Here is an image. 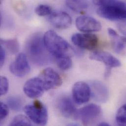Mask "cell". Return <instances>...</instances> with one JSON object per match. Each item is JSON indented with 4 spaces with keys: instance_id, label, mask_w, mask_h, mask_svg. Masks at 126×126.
I'll use <instances>...</instances> for the list:
<instances>
[{
    "instance_id": "obj_27",
    "label": "cell",
    "mask_w": 126,
    "mask_h": 126,
    "mask_svg": "<svg viewBox=\"0 0 126 126\" xmlns=\"http://www.w3.org/2000/svg\"><path fill=\"white\" fill-rule=\"evenodd\" d=\"M97 126H110L108 123L106 122H102L100 123Z\"/></svg>"
},
{
    "instance_id": "obj_3",
    "label": "cell",
    "mask_w": 126,
    "mask_h": 126,
    "mask_svg": "<svg viewBox=\"0 0 126 126\" xmlns=\"http://www.w3.org/2000/svg\"><path fill=\"white\" fill-rule=\"evenodd\" d=\"M45 45L50 53L55 58L69 56L70 46L63 37L53 30L47 31L43 36Z\"/></svg>"
},
{
    "instance_id": "obj_5",
    "label": "cell",
    "mask_w": 126,
    "mask_h": 126,
    "mask_svg": "<svg viewBox=\"0 0 126 126\" xmlns=\"http://www.w3.org/2000/svg\"><path fill=\"white\" fill-rule=\"evenodd\" d=\"M101 108L95 104H89L76 111L75 116L76 118H79L83 125L88 126L100 115Z\"/></svg>"
},
{
    "instance_id": "obj_8",
    "label": "cell",
    "mask_w": 126,
    "mask_h": 126,
    "mask_svg": "<svg viewBox=\"0 0 126 126\" xmlns=\"http://www.w3.org/2000/svg\"><path fill=\"white\" fill-rule=\"evenodd\" d=\"M46 91L44 82L38 76L27 80L24 86V91L30 98L36 99L40 97Z\"/></svg>"
},
{
    "instance_id": "obj_22",
    "label": "cell",
    "mask_w": 126,
    "mask_h": 126,
    "mask_svg": "<svg viewBox=\"0 0 126 126\" xmlns=\"http://www.w3.org/2000/svg\"><path fill=\"white\" fill-rule=\"evenodd\" d=\"M112 38V45L114 51L118 54L121 53L125 48V43H124L121 39L120 36H117Z\"/></svg>"
},
{
    "instance_id": "obj_21",
    "label": "cell",
    "mask_w": 126,
    "mask_h": 126,
    "mask_svg": "<svg viewBox=\"0 0 126 126\" xmlns=\"http://www.w3.org/2000/svg\"><path fill=\"white\" fill-rule=\"evenodd\" d=\"M8 126H31L29 120L23 115H19L12 120Z\"/></svg>"
},
{
    "instance_id": "obj_15",
    "label": "cell",
    "mask_w": 126,
    "mask_h": 126,
    "mask_svg": "<svg viewBox=\"0 0 126 126\" xmlns=\"http://www.w3.org/2000/svg\"><path fill=\"white\" fill-rule=\"evenodd\" d=\"M57 107L61 114L66 118H69L75 115L77 111L72 101L67 96L62 97L59 99Z\"/></svg>"
},
{
    "instance_id": "obj_13",
    "label": "cell",
    "mask_w": 126,
    "mask_h": 126,
    "mask_svg": "<svg viewBox=\"0 0 126 126\" xmlns=\"http://www.w3.org/2000/svg\"><path fill=\"white\" fill-rule=\"evenodd\" d=\"M93 99L99 103H106L110 97L109 90L107 86L100 81L94 80L89 84Z\"/></svg>"
},
{
    "instance_id": "obj_17",
    "label": "cell",
    "mask_w": 126,
    "mask_h": 126,
    "mask_svg": "<svg viewBox=\"0 0 126 126\" xmlns=\"http://www.w3.org/2000/svg\"><path fill=\"white\" fill-rule=\"evenodd\" d=\"M0 45L5 47L11 54L17 53L19 50V44L16 39H0Z\"/></svg>"
},
{
    "instance_id": "obj_24",
    "label": "cell",
    "mask_w": 126,
    "mask_h": 126,
    "mask_svg": "<svg viewBox=\"0 0 126 126\" xmlns=\"http://www.w3.org/2000/svg\"><path fill=\"white\" fill-rule=\"evenodd\" d=\"M8 81L7 79L3 76L0 78V94L1 96L5 95L8 91Z\"/></svg>"
},
{
    "instance_id": "obj_28",
    "label": "cell",
    "mask_w": 126,
    "mask_h": 126,
    "mask_svg": "<svg viewBox=\"0 0 126 126\" xmlns=\"http://www.w3.org/2000/svg\"><path fill=\"white\" fill-rule=\"evenodd\" d=\"M121 40L125 43H126V36H120Z\"/></svg>"
},
{
    "instance_id": "obj_16",
    "label": "cell",
    "mask_w": 126,
    "mask_h": 126,
    "mask_svg": "<svg viewBox=\"0 0 126 126\" xmlns=\"http://www.w3.org/2000/svg\"><path fill=\"white\" fill-rule=\"evenodd\" d=\"M66 4L71 9L77 12L84 11L89 6L88 2L84 0H67Z\"/></svg>"
},
{
    "instance_id": "obj_14",
    "label": "cell",
    "mask_w": 126,
    "mask_h": 126,
    "mask_svg": "<svg viewBox=\"0 0 126 126\" xmlns=\"http://www.w3.org/2000/svg\"><path fill=\"white\" fill-rule=\"evenodd\" d=\"M49 21L55 27L60 29L68 28L72 24V18L70 16L63 11L52 13L49 18Z\"/></svg>"
},
{
    "instance_id": "obj_23",
    "label": "cell",
    "mask_w": 126,
    "mask_h": 126,
    "mask_svg": "<svg viewBox=\"0 0 126 126\" xmlns=\"http://www.w3.org/2000/svg\"><path fill=\"white\" fill-rule=\"evenodd\" d=\"M35 13L40 16H44L52 14V8L46 4H40L35 8Z\"/></svg>"
},
{
    "instance_id": "obj_2",
    "label": "cell",
    "mask_w": 126,
    "mask_h": 126,
    "mask_svg": "<svg viewBox=\"0 0 126 126\" xmlns=\"http://www.w3.org/2000/svg\"><path fill=\"white\" fill-rule=\"evenodd\" d=\"M99 6L97 14L101 17L111 21L126 20V3L120 0H93Z\"/></svg>"
},
{
    "instance_id": "obj_1",
    "label": "cell",
    "mask_w": 126,
    "mask_h": 126,
    "mask_svg": "<svg viewBox=\"0 0 126 126\" xmlns=\"http://www.w3.org/2000/svg\"><path fill=\"white\" fill-rule=\"evenodd\" d=\"M27 54L31 61L37 65H46L49 62V52L44 42L43 36L41 34H33L26 44Z\"/></svg>"
},
{
    "instance_id": "obj_20",
    "label": "cell",
    "mask_w": 126,
    "mask_h": 126,
    "mask_svg": "<svg viewBox=\"0 0 126 126\" xmlns=\"http://www.w3.org/2000/svg\"><path fill=\"white\" fill-rule=\"evenodd\" d=\"M116 120L119 126H126V104L123 105L118 110Z\"/></svg>"
},
{
    "instance_id": "obj_10",
    "label": "cell",
    "mask_w": 126,
    "mask_h": 126,
    "mask_svg": "<svg viewBox=\"0 0 126 126\" xmlns=\"http://www.w3.org/2000/svg\"><path fill=\"white\" fill-rule=\"evenodd\" d=\"M39 77L44 82L46 91L57 88L63 83L62 77L51 68H47L44 69Z\"/></svg>"
},
{
    "instance_id": "obj_26",
    "label": "cell",
    "mask_w": 126,
    "mask_h": 126,
    "mask_svg": "<svg viewBox=\"0 0 126 126\" xmlns=\"http://www.w3.org/2000/svg\"><path fill=\"white\" fill-rule=\"evenodd\" d=\"M5 58V53L3 47L0 45V66L2 67L3 65Z\"/></svg>"
},
{
    "instance_id": "obj_9",
    "label": "cell",
    "mask_w": 126,
    "mask_h": 126,
    "mask_svg": "<svg viewBox=\"0 0 126 126\" xmlns=\"http://www.w3.org/2000/svg\"><path fill=\"white\" fill-rule=\"evenodd\" d=\"M91 96V89L87 83L83 81L76 82L72 88V97L75 103L82 105L89 101Z\"/></svg>"
},
{
    "instance_id": "obj_19",
    "label": "cell",
    "mask_w": 126,
    "mask_h": 126,
    "mask_svg": "<svg viewBox=\"0 0 126 126\" xmlns=\"http://www.w3.org/2000/svg\"><path fill=\"white\" fill-rule=\"evenodd\" d=\"M7 105L13 110L19 111L21 110L23 102L22 99L17 96H11L7 98Z\"/></svg>"
},
{
    "instance_id": "obj_18",
    "label": "cell",
    "mask_w": 126,
    "mask_h": 126,
    "mask_svg": "<svg viewBox=\"0 0 126 126\" xmlns=\"http://www.w3.org/2000/svg\"><path fill=\"white\" fill-rule=\"evenodd\" d=\"M59 67L63 70H67L72 66V61L70 56L66 55L55 58Z\"/></svg>"
},
{
    "instance_id": "obj_11",
    "label": "cell",
    "mask_w": 126,
    "mask_h": 126,
    "mask_svg": "<svg viewBox=\"0 0 126 126\" xmlns=\"http://www.w3.org/2000/svg\"><path fill=\"white\" fill-rule=\"evenodd\" d=\"M76 27L79 31L89 33L100 31L101 24L94 18L89 16H80L76 20Z\"/></svg>"
},
{
    "instance_id": "obj_6",
    "label": "cell",
    "mask_w": 126,
    "mask_h": 126,
    "mask_svg": "<svg viewBox=\"0 0 126 126\" xmlns=\"http://www.w3.org/2000/svg\"><path fill=\"white\" fill-rule=\"evenodd\" d=\"M89 58L91 60L102 62L105 64L107 68L105 75L106 77L110 76L111 68L121 66V63L118 59L107 52L95 51L90 54Z\"/></svg>"
},
{
    "instance_id": "obj_29",
    "label": "cell",
    "mask_w": 126,
    "mask_h": 126,
    "mask_svg": "<svg viewBox=\"0 0 126 126\" xmlns=\"http://www.w3.org/2000/svg\"><path fill=\"white\" fill-rule=\"evenodd\" d=\"M67 126H80L79 125H78V124H76V123H71L69 125H68Z\"/></svg>"
},
{
    "instance_id": "obj_7",
    "label": "cell",
    "mask_w": 126,
    "mask_h": 126,
    "mask_svg": "<svg viewBox=\"0 0 126 126\" xmlns=\"http://www.w3.org/2000/svg\"><path fill=\"white\" fill-rule=\"evenodd\" d=\"M72 42L78 47L88 50H93L98 46V37L91 33H75L72 35Z\"/></svg>"
},
{
    "instance_id": "obj_25",
    "label": "cell",
    "mask_w": 126,
    "mask_h": 126,
    "mask_svg": "<svg viewBox=\"0 0 126 126\" xmlns=\"http://www.w3.org/2000/svg\"><path fill=\"white\" fill-rule=\"evenodd\" d=\"M8 114V106L3 102H0V120H4Z\"/></svg>"
},
{
    "instance_id": "obj_12",
    "label": "cell",
    "mask_w": 126,
    "mask_h": 126,
    "mask_svg": "<svg viewBox=\"0 0 126 126\" xmlns=\"http://www.w3.org/2000/svg\"><path fill=\"white\" fill-rule=\"evenodd\" d=\"M9 70L12 74L18 77H23L29 74L31 67L26 55L23 53L18 54L15 61L10 64Z\"/></svg>"
},
{
    "instance_id": "obj_4",
    "label": "cell",
    "mask_w": 126,
    "mask_h": 126,
    "mask_svg": "<svg viewBox=\"0 0 126 126\" xmlns=\"http://www.w3.org/2000/svg\"><path fill=\"white\" fill-rule=\"evenodd\" d=\"M28 117L34 123L40 126H45L48 121V112L46 108L38 100L27 105L24 109Z\"/></svg>"
}]
</instances>
